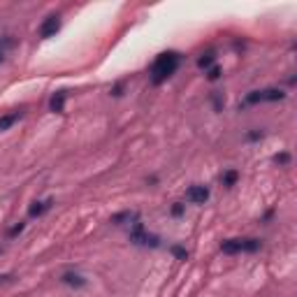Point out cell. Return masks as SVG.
<instances>
[{
  "instance_id": "1",
  "label": "cell",
  "mask_w": 297,
  "mask_h": 297,
  "mask_svg": "<svg viewBox=\"0 0 297 297\" xmlns=\"http://www.w3.org/2000/svg\"><path fill=\"white\" fill-rule=\"evenodd\" d=\"M179 63H181V56H179V53H174V51L160 53L158 58L153 61V65H151V84L160 86L163 82H168L170 77L176 72Z\"/></svg>"
},
{
  "instance_id": "2",
  "label": "cell",
  "mask_w": 297,
  "mask_h": 297,
  "mask_svg": "<svg viewBox=\"0 0 297 297\" xmlns=\"http://www.w3.org/2000/svg\"><path fill=\"white\" fill-rule=\"evenodd\" d=\"M260 249V239H225L221 244L223 253H255Z\"/></svg>"
},
{
  "instance_id": "3",
  "label": "cell",
  "mask_w": 297,
  "mask_h": 297,
  "mask_svg": "<svg viewBox=\"0 0 297 297\" xmlns=\"http://www.w3.org/2000/svg\"><path fill=\"white\" fill-rule=\"evenodd\" d=\"M286 98L281 88H262V91H251L244 98V105H258V102H279Z\"/></svg>"
},
{
  "instance_id": "4",
  "label": "cell",
  "mask_w": 297,
  "mask_h": 297,
  "mask_svg": "<svg viewBox=\"0 0 297 297\" xmlns=\"http://www.w3.org/2000/svg\"><path fill=\"white\" fill-rule=\"evenodd\" d=\"M130 242H135V244H139V246H151V249L160 246V239H158V237L144 232V228H142L139 223L135 225V230L130 232Z\"/></svg>"
},
{
  "instance_id": "5",
  "label": "cell",
  "mask_w": 297,
  "mask_h": 297,
  "mask_svg": "<svg viewBox=\"0 0 297 297\" xmlns=\"http://www.w3.org/2000/svg\"><path fill=\"white\" fill-rule=\"evenodd\" d=\"M186 200L193 202V205H205L207 200H209V188H205V186H191L186 191Z\"/></svg>"
},
{
  "instance_id": "6",
  "label": "cell",
  "mask_w": 297,
  "mask_h": 297,
  "mask_svg": "<svg viewBox=\"0 0 297 297\" xmlns=\"http://www.w3.org/2000/svg\"><path fill=\"white\" fill-rule=\"evenodd\" d=\"M58 28H61V21H58V16H49L42 26H40V38H51V35H56L58 33Z\"/></svg>"
},
{
  "instance_id": "7",
  "label": "cell",
  "mask_w": 297,
  "mask_h": 297,
  "mask_svg": "<svg viewBox=\"0 0 297 297\" xmlns=\"http://www.w3.org/2000/svg\"><path fill=\"white\" fill-rule=\"evenodd\" d=\"M49 107H51V112H56V114H63V109H65V91L53 93Z\"/></svg>"
},
{
  "instance_id": "8",
  "label": "cell",
  "mask_w": 297,
  "mask_h": 297,
  "mask_svg": "<svg viewBox=\"0 0 297 297\" xmlns=\"http://www.w3.org/2000/svg\"><path fill=\"white\" fill-rule=\"evenodd\" d=\"M135 218H137V212H119L109 221L114 223V225H123V223H130V221H135Z\"/></svg>"
},
{
  "instance_id": "9",
  "label": "cell",
  "mask_w": 297,
  "mask_h": 297,
  "mask_svg": "<svg viewBox=\"0 0 297 297\" xmlns=\"http://www.w3.org/2000/svg\"><path fill=\"white\" fill-rule=\"evenodd\" d=\"M21 116H23V112H12V114L0 116V130H9L19 119H21Z\"/></svg>"
},
{
  "instance_id": "10",
  "label": "cell",
  "mask_w": 297,
  "mask_h": 297,
  "mask_svg": "<svg viewBox=\"0 0 297 297\" xmlns=\"http://www.w3.org/2000/svg\"><path fill=\"white\" fill-rule=\"evenodd\" d=\"M63 283H68V286H75V288H84L86 286V279L79 274H72V272H68V274H63Z\"/></svg>"
},
{
  "instance_id": "11",
  "label": "cell",
  "mask_w": 297,
  "mask_h": 297,
  "mask_svg": "<svg viewBox=\"0 0 297 297\" xmlns=\"http://www.w3.org/2000/svg\"><path fill=\"white\" fill-rule=\"evenodd\" d=\"M51 205H53V200H44V202H35V205L28 209V213L31 216H42L44 212H49L51 209Z\"/></svg>"
},
{
  "instance_id": "12",
  "label": "cell",
  "mask_w": 297,
  "mask_h": 297,
  "mask_svg": "<svg viewBox=\"0 0 297 297\" xmlns=\"http://www.w3.org/2000/svg\"><path fill=\"white\" fill-rule=\"evenodd\" d=\"M237 179H239V174H237V170H228L225 174H223V186H235L237 183Z\"/></svg>"
},
{
  "instance_id": "13",
  "label": "cell",
  "mask_w": 297,
  "mask_h": 297,
  "mask_svg": "<svg viewBox=\"0 0 297 297\" xmlns=\"http://www.w3.org/2000/svg\"><path fill=\"white\" fill-rule=\"evenodd\" d=\"M212 63H213V53H205L202 58H198V65H200L202 70H205V68H212Z\"/></svg>"
},
{
  "instance_id": "14",
  "label": "cell",
  "mask_w": 297,
  "mask_h": 297,
  "mask_svg": "<svg viewBox=\"0 0 297 297\" xmlns=\"http://www.w3.org/2000/svg\"><path fill=\"white\" fill-rule=\"evenodd\" d=\"M172 253H174V258H179V260L188 258V251H186V249H181V246H172Z\"/></svg>"
},
{
  "instance_id": "15",
  "label": "cell",
  "mask_w": 297,
  "mask_h": 297,
  "mask_svg": "<svg viewBox=\"0 0 297 297\" xmlns=\"http://www.w3.org/2000/svg\"><path fill=\"white\" fill-rule=\"evenodd\" d=\"M274 160L279 163V165H288V163H290V156H288V153H279V156H274Z\"/></svg>"
},
{
  "instance_id": "16",
  "label": "cell",
  "mask_w": 297,
  "mask_h": 297,
  "mask_svg": "<svg viewBox=\"0 0 297 297\" xmlns=\"http://www.w3.org/2000/svg\"><path fill=\"white\" fill-rule=\"evenodd\" d=\"M207 77H209L212 82H216V79L221 77V70H218V68H209V72H207Z\"/></svg>"
},
{
  "instance_id": "17",
  "label": "cell",
  "mask_w": 297,
  "mask_h": 297,
  "mask_svg": "<svg viewBox=\"0 0 297 297\" xmlns=\"http://www.w3.org/2000/svg\"><path fill=\"white\" fill-rule=\"evenodd\" d=\"M213 107H216V112H221L223 109V100L218 95H213Z\"/></svg>"
},
{
  "instance_id": "18",
  "label": "cell",
  "mask_w": 297,
  "mask_h": 297,
  "mask_svg": "<svg viewBox=\"0 0 297 297\" xmlns=\"http://www.w3.org/2000/svg\"><path fill=\"white\" fill-rule=\"evenodd\" d=\"M23 230V223H19V225H14V228L9 230V237H14V235H19V232H21Z\"/></svg>"
},
{
  "instance_id": "19",
  "label": "cell",
  "mask_w": 297,
  "mask_h": 297,
  "mask_svg": "<svg viewBox=\"0 0 297 297\" xmlns=\"http://www.w3.org/2000/svg\"><path fill=\"white\" fill-rule=\"evenodd\" d=\"M172 213H174V216H181V213H183V205H174V207H172Z\"/></svg>"
},
{
  "instance_id": "20",
  "label": "cell",
  "mask_w": 297,
  "mask_h": 297,
  "mask_svg": "<svg viewBox=\"0 0 297 297\" xmlns=\"http://www.w3.org/2000/svg\"><path fill=\"white\" fill-rule=\"evenodd\" d=\"M9 281H12L9 274H0V286H2V283H9Z\"/></svg>"
},
{
  "instance_id": "21",
  "label": "cell",
  "mask_w": 297,
  "mask_h": 297,
  "mask_svg": "<svg viewBox=\"0 0 297 297\" xmlns=\"http://www.w3.org/2000/svg\"><path fill=\"white\" fill-rule=\"evenodd\" d=\"M121 91H123V86H121V84H116V86H114V91H112V93H114V95H121Z\"/></svg>"
},
{
  "instance_id": "22",
  "label": "cell",
  "mask_w": 297,
  "mask_h": 297,
  "mask_svg": "<svg viewBox=\"0 0 297 297\" xmlns=\"http://www.w3.org/2000/svg\"><path fill=\"white\" fill-rule=\"evenodd\" d=\"M260 137H262L260 132H251V135H249V139H260Z\"/></svg>"
},
{
  "instance_id": "23",
  "label": "cell",
  "mask_w": 297,
  "mask_h": 297,
  "mask_svg": "<svg viewBox=\"0 0 297 297\" xmlns=\"http://www.w3.org/2000/svg\"><path fill=\"white\" fill-rule=\"evenodd\" d=\"M0 63H2V49H0Z\"/></svg>"
}]
</instances>
